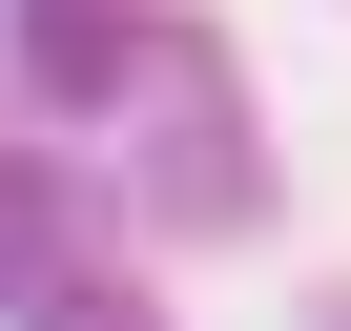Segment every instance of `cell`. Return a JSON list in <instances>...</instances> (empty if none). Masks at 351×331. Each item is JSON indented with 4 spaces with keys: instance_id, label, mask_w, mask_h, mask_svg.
<instances>
[{
    "instance_id": "1",
    "label": "cell",
    "mask_w": 351,
    "mask_h": 331,
    "mask_svg": "<svg viewBox=\"0 0 351 331\" xmlns=\"http://www.w3.org/2000/svg\"><path fill=\"white\" fill-rule=\"evenodd\" d=\"M83 290H104V207H83V166H62V145H0V310L62 331Z\"/></svg>"
},
{
    "instance_id": "2",
    "label": "cell",
    "mask_w": 351,
    "mask_h": 331,
    "mask_svg": "<svg viewBox=\"0 0 351 331\" xmlns=\"http://www.w3.org/2000/svg\"><path fill=\"white\" fill-rule=\"evenodd\" d=\"M0 42H21V83L83 124V104H124L145 83V21H124V0H21V21H0Z\"/></svg>"
},
{
    "instance_id": "3",
    "label": "cell",
    "mask_w": 351,
    "mask_h": 331,
    "mask_svg": "<svg viewBox=\"0 0 351 331\" xmlns=\"http://www.w3.org/2000/svg\"><path fill=\"white\" fill-rule=\"evenodd\" d=\"M145 207H165V228H248V145H228V104H207V83H186V124L145 145Z\"/></svg>"
}]
</instances>
